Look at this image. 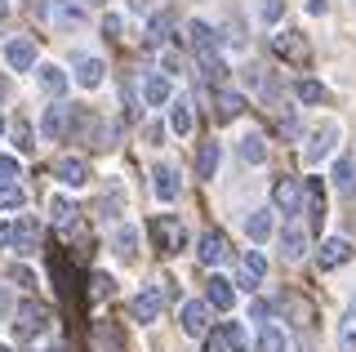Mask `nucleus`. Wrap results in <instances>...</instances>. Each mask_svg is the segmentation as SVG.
<instances>
[{
  "label": "nucleus",
  "mask_w": 356,
  "mask_h": 352,
  "mask_svg": "<svg viewBox=\"0 0 356 352\" xmlns=\"http://www.w3.org/2000/svg\"><path fill=\"white\" fill-rule=\"evenodd\" d=\"M152 241H156V250H161V255H178V250L187 246L183 218H178V214H156L152 218Z\"/></svg>",
  "instance_id": "obj_1"
},
{
  "label": "nucleus",
  "mask_w": 356,
  "mask_h": 352,
  "mask_svg": "<svg viewBox=\"0 0 356 352\" xmlns=\"http://www.w3.org/2000/svg\"><path fill=\"white\" fill-rule=\"evenodd\" d=\"M272 210H276V214H285V218L303 214V183L289 179V174H281V179L272 183Z\"/></svg>",
  "instance_id": "obj_2"
},
{
  "label": "nucleus",
  "mask_w": 356,
  "mask_h": 352,
  "mask_svg": "<svg viewBox=\"0 0 356 352\" xmlns=\"http://www.w3.org/2000/svg\"><path fill=\"white\" fill-rule=\"evenodd\" d=\"M334 143H339V120H321V125H316V129L307 134L303 161L312 165V170H316V165H321V161H325L330 152H334Z\"/></svg>",
  "instance_id": "obj_3"
},
{
  "label": "nucleus",
  "mask_w": 356,
  "mask_h": 352,
  "mask_svg": "<svg viewBox=\"0 0 356 352\" xmlns=\"http://www.w3.org/2000/svg\"><path fill=\"white\" fill-rule=\"evenodd\" d=\"M49 330V307L36 303V299H22L18 303V321H14V335L18 339H36Z\"/></svg>",
  "instance_id": "obj_4"
},
{
  "label": "nucleus",
  "mask_w": 356,
  "mask_h": 352,
  "mask_svg": "<svg viewBox=\"0 0 356 352\" xmlns=\"http://www.w3.org/2000/svg\"><path fill=\"white\" fill-rule=\"evenodd\" d=\"M165 285H170V281L147 285L143 294H134V303H129V317H134V321H143V326H147V321H156V317L165 312Z\"/></svg>",
  "instance_id": "obj_5"
},
{
  "label": "nucleus",
  "mask_w": 356,
  "mask_h": 352,
  "mask_svg": "<svg viewBox=\"0 0 356 352\" xmlns=\"http://www.w3.org/2000/svg\"><path fill=\"white\" fill-rule=\"evenodd\" d=\"M187 40H192V54L200 58V67L218 58V31L209 27V23H200V18H196V23L187 27Z\"/></svg>",
  "instance_id": "obj_6"
},
{
  "label": "nucleus",
  "mask_w": 356,
  "mask_h": 352,
  "mask_svg": "<svg viewBox=\"0 0 356 352\" xmlns=\"http://www.w3.org/2000/svg\"><path fill=\"white\" fill-rule=\"evenodd\" d=\"M348 259H352V241H343V237H330V241H321V250H316V268H321V272H334V268H343Z\"/></svg>",
  "instance_id": "obj_7"
},
{
  "label": "nucleus",
  "mask_w": 356,
  "mask_h": 352,
  "mask_svg": "<svg viewBox=\"0 0 356 352\" xmlns=\"http://www.w3.org/2000/svg\"><path fill=\"white\" fill-rule=\"evenodd\" d=\"M67 120H72V107H67V103H49V107H44V116H40V138L44 143H58L67 134Z\"/></svg>",
  "instance_id": "obj_8"
},
{
  "label": "nucleus",
  "mask_w": 356,
  "mask_h": 352,
  "mask_svg": "<svg viewBox=\"0 0 356 352\" xmlns=\"http://www.w3.org/2000/svg\"><path fill=\"white\" fill-rule=\"evenodd\" d=\"M178 321H183V335H192V339H205L209 335V303H183V312H178Z\"/></svg>",
  "instance_id": "obj_9"
},
{
  "label": "nucleus",
  "mask_w": 356,
  "mask_h": 352,
  "mask_svg": "<svg viewBox=\"0 0 356 352\" xmlns=\"http://www.w3.org/2000/svg\"><path fill=\"white\" fill-rule=\"evenodd\" d=\"M54 179H58L63 188H85L89 183V165L81 157H58L54 161Z\"/></svg>",
  "instance_id": "obj_10"
},
{
  "label": "nucleus",
  "mask_w": 356,
  "mask_h": 352,
  "mask_svg": "<svg viewBox=\"0 0 356 352\" xmlns=\"http://www.w3.org/2000/svg\"><path fill=\"white\" fill-rule=\"evenodd\" d=\"M196 259L205 263V268H218V263H227V259H232V246H227V237H222V232H205V237H200V250H196Z\"/></svg>",
  "instance_id": "obj_11"
},
{
  "label": "nucleus",
  "mask_w": 356,
  "mask_h": 352,
  "mask_svg": "<svg viewBox=\"0 0 356 352\" xmlns=\"http://www.w3.org/2000/svg\"><path fill=\"white\" fill-rule=\"evenodd\" d=\"M5 63L14 72H31V67H36V40H27V36L9 40V45H5Z\"/></svg>",
  "instance_id": "obj_12"
},
{
  "label": "nucleus",
  "mask_w": 356,
  "mask_h": 352,
  "mask_svg": "<svg viewBox=\"0 0 356 352\" xmlns=\"http://www.w3.org/2000/svg\"><path fill=\"white\" fill-rule=\"evenodd\" d=\"M241 112H245V94H236V90L214 94V125H227V120H236Z\"/></svg>",
  "instance_id": "obj_13"
},
{
  "label": "nucleus",
  "mask_w": 356,
  "mask_h": 352,
  "mask_svg": "<svg viewBox=\"0 0 356 352\" xmlns=\"http://www.w3.org/2000/svg\"><path fill=\"white\" fill-rule=\"evenodd\" d=\"M170 98H174V85H170V76H147L143 81V103L147 107H170Z\"/></svg>",
  "instance_id": "obj_14"
},
{
  "label": "nucleus",
  "mask_w": 356,
  "mask_h": 352,
  "mask_svg": "<svg viewBox=\"0 0 356 352\" xmlns=\"http://www.w3.org/2000/svg\"><path fill=\"white\" fill-rule=\"evenodd\" d=\"M303 210L312 218V227L325 223V183H321V179H312L307 188H303Z\"/></svg>",
  "instance_id": "obj_15"
},
{
  "label": "nucleus",
  "mask_w": 356,
  "mask_h": 352,
  "mask_svg": "<svg viewBox=\"0 0 356 352\" xmlns=\"http://www.w3.org/2000/svg\"><path fill=\"white\" fill-rule=\"evenodd\" d=\"M205 303L214 307V312H227L232 303H236V290H232L227 277H209V290H205Z\"/></svg>",
  "instance_id": "obj_16"
},
{
  "label": "nucleus",
  "mask_w": 356,
  "mask_h": 352,
  "mask_svg": "<svg viewBox=\"0 0 356 352\" xmlns=\"http://www.w3.org/2000/svg\"><path fill=\"white\" fill-rule=\"evenodd\" d=\"M303 255H307V232L289 223L285 232H281V259H285V263H298Z\"/></svg>",
  "instance_id": "obj_17"
},
{
  "label": "nucleus",
  "mask_w": 356,
  "mask_h": 352,
  "mask_svg": "<svg viewBox=\"0 0 356 352\" xmlns=\"http://www.w3.org/2000/svg\"><path fill=\"white\" fill-rule=\"evenodd\" d=\"M272 45H276V54H281V58H289V63H303V58H307V40H303V31H281Z\"/></svg>",
  "instance_id": "obj_18"
},
{
  "label": "nucleus",
  "mask_w": 356,
  "mask_h": 352,
  "mask_svg": "<svg viewBox=\"0 0 356 352\" xmlns=\"http://www.w3.org/2000/svg\"><path fill=\"white\" fill-rule=\"evenodd\" d=\"M152 179H156V196H161V201H178V170H174L170 161L156 165Z\"/></svg>",
  "instance_id": "obj_19"
},
{
  "label": "nucleus",
  "mask_w": 356,
  "mask_h": 352,
  "mask_svg": "<svg viewBox=\"0 0 356 352\" xmlns=\"http://www.w3.org/2000/svg\"><path fill=\"white\" fill-rule=\"evenodd\" d=\"M263 277H267V263H263L259 250H250V255L241 259V285H245V290H259Z\"/></svg>",
  "instance_id": "obj_20"
},
{
  "label": "nucleus",
  "mask_w": 356,
  "mask_h": 352,
  "mask_svg": "<svg viewBox=\"0 0 356 352\" xmlns=\"http://www.w3.org/2000/svg\"><path fill=\"white\" fill-rule=\"evenodd\" d=\"M272 214H276V210H254L250 218H245V237H250L254 246H263V241L272 237V223H276Z\"/></svg>",
  "instance_id": "obj_21"
},
{
  "label": "nucleus",
  "mask_w": 356,
  "mask_h": 352,
  "mask_svg": "<svg viewBox=\"0 0 356 352\" xmlns=\"http://www.w3.org/2000/svg\"><path fill=\"white\" fill-rule=\"evenodd\" d=\"M36 85H40L44 94L58 98V94L67 90V72H63V67H54V63H40V67H36Z\"/></svg>",
  "instance_id": "obj_22"
},
{
  "label": "nucleus",
  "mask_w": 356,
  "mask_h": 352,
  "mask_svg": "<svg viewBox=\"0 0 356 352\" xmlns=\"http://www.w3.org/2000/svg\"><path fill=\"white\" fill-rule=\"evenodd\" d=\"M218 161H222V147H218V143H214V138H209V143H200V157H196V179H214Z\"/></svg>",
  "instance_id": "obj_23"
},
{
  "label": "nucleus",
  "mask_w": 356,
  "mask_h": 352,
  "mask_svg": "<svg viewBox=\"0 0 356 352\" xmlns=\"http://www.w3.org/2000/svg\"><path fill=\"white\" fill-rule=\"evenodd\" d=\"M236 157H241L245 165H263V161H267V143H263V134H245V138L236 143Z\"/></svg>",
  "instance_id": "obj_24"
},
{
  "label": "nucleus",
  "mask_w": 356,
  "mask_h": 352,
  "mask_svg": "<svg viewBox=\"0 0 356 352\" xmlns=\"http://www.w3.org/2000/svg\"><path fill=\"white\" fill-rule=\"evenodd\" d=\"M54 23L58 27H81L85 23V5H76V0H54Z\"/></svg>",
  "instance_id": "obj_25"
},
{
  "label": "nucleus",
  "mask_w": 356,
  "mask_h": 352,
  "mask_svg": "<svg viewBox=\"0 0 356 352\" xmlns=\"http://www.w3.org/2000/svg\"><path fill=\"white\" fill-rule=\"evenodd\" d=\"M334 188L343 196H356V161L352 157H339V165H334Z\"/></svg>",
  "instance_id": "obj_26"
},
{
  "label": "nucleus",
  "mask_w": 356,
  "mask_h": 352,
  "mask_svg": "<svg viewBox=\"0 0 356 352\" xmlns=\"http://www.w3.org/2000/svg\"><path fill=\"white\" fill-rule=\"evenodd\" d=\"M103 63L98 58H76V81L85 85V90H98V85H103Z\"/></svg>",
  "instance_id": "obj_27"
},
{
  "label": "nucleus",
  "mask_w": 356,
  "mask_h": 352,
  "mask_svg": "<svg viewBox=\"0 0 356 352\" xmlns=\"http://www.w3.org/2000/svg\"><path fill=\"white\" fill-rule=\"evenodd\" d=\"M170 129L174 134H192V103H187V98H170Z\"/></svg>",
  "instance_id": "obj_28"
},
{
  "label": "nucleus",
  "mask_w": 356,
  "mask_h": 352,
  "mask_svg": "<svg viewBox=\"0 0 356 352\" xmlns=\"http://www.w3.org/2000/svg\"><path fill=\"white\" fill-rule=\"evenodd\" d=\"M36 241H40V223H36V218H22V223H18V237H14V250H18V255H31V250H36Z\"/></svg>",
  "instance_id": "obj_29"
},
{
  "label": "nucleus",
  "mask_w": 356,
  "mask_h": 352,
  "mask_svg": "<svg viewBox=\"0 0 356 352\" xmlns=\"http://www.w3.org/2000/svg\"><path fill=\"white\" fill-rule=\"evenodd\" d=\"M339 352H356V294H352L348 317H343V326H339Z\"/></svg>",
  "instance_id": "obj_30"
},
{
  "label": "nucleus",
  "mask_w": 356,
  "mask_h": 352,
  "mask_svg": "<svg viewBox=\"0 0 356 352\" xmlns=\"http://www.w3.org/2000/svg\"><path fill=\"white\" fill-rule=\"evenodd\" d=\"M170 27H174V14H170V9H161V14L152 18V27H147V45H152V49H161V45H165V36H170Z\"/></svg>",
  "instance_id": "obj_31"
},
{
  "label": "nucleus",
  "mask_w": 356,
  "mask_h": 352,
  "mask_svg": "<svg viewBox=\"0 0 356 352\" xmlns=\"http://www.w3.org/2000/svg\"><path fill=\"white\" fill-rule=\"evenodd\" d=\"M111 246H116V259H134L138 255V227H120L111 237Z\"/></svg>",
  "instance_id": "obj_32"
},
{
  "label": "nucleus",
  "mask_w": 356,
  "mask_h": 352,
  "mask_svg": "<svg viewBox=\"0 0 356 352\" xmlns=\"http://www.w3.org/2000/svg\"><path fill=\"white\" fill-rule=\"evenodd\" d=\"M254 352H285V330L263 326V330H259V344H254Z\"/></svg>",
  "instance_id": "obj_33"
},
{
  "label": "nucleus",
  "mask_w": 356,
  "mask_h": 352,
  "mask_svg": "<svg viewBox=\"0 0 356 352\" xmlns=\"http://www.w3.org/2000/svg\"><path fill=\"white\" fill-rule=\"evenodd\" d=\"M218 330L227 335V348H232V352H250V335H245V330H241L236 321H222Z\"/></svg>",
  "instance_id": "obj_34"
},
{
  "label": "nucleus",
  "mask_w": 356,
  "mask_h": 352,
  "mask_svg": "<svg viewBox=\"0 0 356 352\" xmlns=\"http://www.w3.org/2000/svg\"><path fill=\"white\" fill-rule=\"evenodd\" d=\"M89 285H94V290H89V299H111V294H116V281L107 277V272H94V277H89Z\"/></svg>",
  "instance_id": "obj_35"
},
{
  "label": "nucleus",
  "mask_w": 356,
  "mask_h": 352,
  "mask_svg": "<svg viewBox=\"0 0 356 352\" xmlns=\"http://www.w3.org/2000/svg\"><path fill=\"white\" fill-rule=\"evenodd\" d=\"M22 205V188L18 183H0V210H18Z\"/></svg>",
  "instance_id": "obj_36"
},
{
  "label": "nucleus",
  "mask_w": 356,
  "mask_h": 352,
  "mask_svg": "<svg viewBox=\"0 0 356 352\" xmlns=\"http://www.w3.org/2000/svg\"><path fill=\"white\" fill-rule=\"evenodd\" d=\"M281 14H285V0H259V18L263 23H281Z\"/></svg>",
  "instance_id": "obj_37"
},
{
  "label": "nucleus",
  "mask_w": 356,
  "mask_h": 352,
  "mask_svg": "<svg viewBox=\"0 0 356 352\" xmlns=\"http://www.w3.org/2000/svg\"><path fill=\"white\" fill-rule=\"evenodd\" d=\"M298 98H303V103H321L325 90H321V81H303V85H298Z\"/></svg>",
  "instance_id": "obj_38"
},
{
  "label": "nucleus",
  "mask_w": 356,
  "mask_h": 352,
  "mask_svg": "<svg viewBox=\"0 0 356 352\" xmlns=\"http://www.w3.org/2000/svg\"><path fill=\"white\" fill-rule=\"evenodd\" d=\"M18 179V157H0V183H14Z\"/></svg>",
  "instance_id": "obj_39"
},
{
  "label": "nucleus",
  "mask_w": 356,
  "mask_h": 352,
  "mask_svg": "<svg viewBox=\"0 0 356 352\" xmlns=\"http://www.w3.org/2000/svg\"><path fill=\"white\" fill-rule=\"evenodd\" d=\"M209 344H205V352H232L227 348V335H222V330H214V335H205Z\"/></svg>",
  "instance_id": "obj_40"
},
{
  "label": "nucleus",
  "mask_w": 356,
  "mask_h": 352,
  "mask_svg": "<svg viewBox=\"0 0 356 352\" xmlns=\"http://www.w3.org/2000/svg\"><path fill=\"white\" fill-rule=\"evenodd\" d=\"M14 237H18V223H0V250H14Z\"/></svg>",
  "instance_id": "obj_41"
},
{
  "label": "nucleus",
  "mask_w": 356,
  "mask_h": 352,
  "mask_svg": "<svg viewBox=\"0 0 356 352\" xmlns=\"http://www.w3.org/2000/svg\"><path fill=\"white\" fill-rule=\"evenodd\" d=\"M9 281H18L22 290H31V285H36V277H31L27 268H9Z\"/></svg>",
  "instance_id": "obj_42"
},
{
  "label": "nucleus",
  "mask_w": 356,
  "mask_h": 352,
  "mask_svg": "<svg viewBox=\"0 0 356 352\" xmlns=\"http://www.w3.org/2000/svg\"><path fill=\"white\" fill-rule=\"evenodd\" d=\"M250 317H254V321H267V317H272V303L254 299V303H250Z\"/></svg>",
  "instance_id": "obj_43"
},
{
  "label": "nucleus",
  "mask_w": 356,
  "mask_h": 352,
  "mask_svg": "<svg viewBox=\"0 0 356 352\" xmlns=\"http://www.w3.org/2000/svg\"><path fill=\"white\" fill-rule=\"evenodd\" d=\"M325 9H330L325 0H307V14H325Z\"/></svg>",
  "instance_id": "obj_44"
},
{
  "label": "nucleus",
  "mask_w": 356,
  "mask_h": 352,
  "mask_svg": "<svg viewBox=\"0 0 356 352\" xmlns=\"http://www.w3.org/2000/svg\"><path fill=\"white\" fill-rule=\"evenodd\" d=\"M9 14V0H0V18H5Z\"/></svg>",
  "instance_id": "obj_45"
},
{
  "label": "nucleus",
  "mask_w": 356,
  "mask_h": 352,
  "mask_svg": "<svg viewBox=\"0 0 356 352\" xmlns=\"http://www.w3.org/2000/svg\"><path fill=\"white\" fill-rule=\"evenodd\" d=\"M0 98H5V81H0Z\"/></svg>",
  "instance_id": "obj_46"
},
{
  "label": "nucleus",
  "mask_w": 356,
  "mask_h": 352,
  "mask_svg": "<svg viewBox=\"0 0 356 352\" xmlns=\"http://www.w3.org/2000/svg\"><path fill=\"white\" fill-rule=\"evenodd\" d=\"M0 134H5V120H0Z\"/></svg>",
  "instance_id": "obj_47"
},
{
  "label": "nucleus",
  "mask_w": 356,
  "mask_h": 352,
  "mask_svg": "<svg viewBox=\"0 0 356 352\" xmlns=\"http://www.w3.org/2000/svg\"><path fill=\"white\" fill-rule=\"evenodd\" d=\"M0 352H14V348H0Z\"/></svg>",
  "instance_id": "obj_48"
},
{
  "label": "nucleus",
  "mask_w": 356,
  "mask_h": 352,
  "mask_svg": "<svg viewBox=\"0 0 356 352\" xmlns=\"http://www.w3.org/2000/svg\"><path fill=\"white\" fill-rule=\"evenodd\" d=\"M49 352H63V348H49Z\"/></svg>",
  "instance_id": "obj_49"
}]
</instances>
